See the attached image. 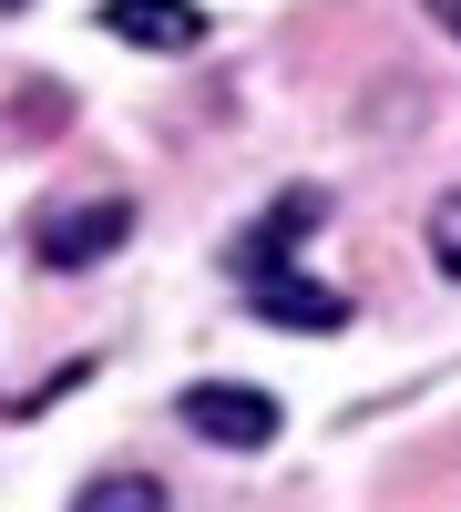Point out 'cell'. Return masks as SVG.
Instances as JSON below:
<instances>
[{
	"label": "cell",
	"mask_w": 461,
	"mask_h": 512,
	"mask_svg": "<svg viewBox=\"0 0 461 512\" xmlns=\"http://www.w3.org/2000/svg\"><path fill=\"white\" fill-rule=\"evenodd\" d=\"M318 216H328V195H318V185H287V195L267 205V216L236 236L246 308H257V318H277V328H298V338L349 328V297H339V287H318V277H298V246L318 236Z\"/></svg>",
	"instance_id": "cell-1"
},
{
	"label": "cell",
	"mask_w": 461,
	"mask_h": 512,
	"mask_svg": "<svg viewBox=\"0 0 461 512\" xmlns=\"http://www.w3.org/2000/svg\"><path fill=\"white\" fill-rule=\"evenodd\" d=\"M175 420H185L195 441H216V451H267L287 410H277V400L257 390V379H185Z\"/></svg>",
	"instance_id": "cell-2"
},
{
	"label": "cell",
	"mask_w": 461,
	"mask_h": 512,
	"mask_svg": "<svg viewBox=\"0 0 461 512\" xmlns=\"http://www.w3.org/2000/svg\"><path fill=\"white\" fill-rule=\"evenodd\" d=\"M123 236H134V205H123V195H82V205H52V216L31 226L41 267H93V256H113Z\"/></svg>",
	"instance_id": "cell-3"
},
{
	"label": "cell",
	"mask_w": 461,
	"mask_h": 512,
	"mask_svg": "<svg viewBox=\"0 0 461 512\" xmlns=\"http://www.w3.org/2000/svg\"><path fill=\"white\" fill-rule=\"evenodd\" d=\"M103 31L134 41V52H195L205 11H195V0H103Z\"/></svg>",
	"instance_id": "cell-4"
},
{
	"label": "cell",
	"mask_w": 461,
	"mask_h": 512,
	"mask_svg": "<svg viewBox=\"0 0 461 512\" xmlns=\"http://www.w3.org/2000/svg\"><path fill=\"white\" fill-rule=\"evenodd\" d=\"M72 512H175V502H164V482H154V472H93Z\"/></svg>",
	"instance_id": "cell-5"
},
{
	"label": "cell",
	"mask_w": 461,
	"mask_h": 512,
	"mask_svg": "<svg viewBox=\"0 0 461 512\" xmlns=\"http://www.w3.org/2000/svg\"><path fill=\"white\" fill-rule=\"evenodd\" d=\"M421 236H431V267H441V277H461V185L421 216Z\"/></svg>",
	"instance_id": "cell-6"
},
{
	"label": "cell",
	"mask_w": 461,
	"mask_h": 512,
	"mask_svg": "<svg viewBox=\"0 0 461 512\" xmlns=\"http://www.w3.org/2000/svg\"><path fill=\"white\" fill-rule=\"evenodd\" d=\"M421 11H431V21H441V31L461 41V0H421Z\"/></svg>",
	"instance_id": "cell-7"
},
{
	"label": "cell",
	"mask_w": 461,
	"mask_h": 512,
	"mask_svg": "<svg viewBox=\"0 0 461 512\" xmlns=\"http://www.w3.org/2000/svg\"><path fill=\"white\" fill-rule=\"evenodd\" d=\"M0 11H31V0H0Z\"/></svg>",
	"instance_id": "cell-8"
}]
</instances>
